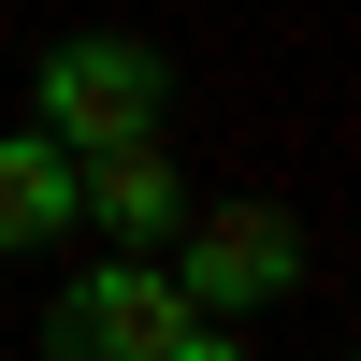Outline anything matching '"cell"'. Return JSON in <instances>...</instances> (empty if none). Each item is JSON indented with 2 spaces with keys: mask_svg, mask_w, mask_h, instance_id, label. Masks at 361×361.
Wrapping results in <instances>:
<instances>
[{
  "mask_svg": "<svg viewBox=\"0 0 361 361\" xmlns=\"http://www.w3.org/2000/svg\"><path fill=\"white\" fill-rule=\"evenodd\" d=\"M29 130L44 145H130V130H173V58L159 29H58L29 58Z\"/></svg>",
  "mask_w": 361,
  "mask_h": 361,
  "instance_id": "obj_1",
  "label": "cell"
},
{
  "mask_svg": "<svg viewBox=\"0 0 361 361\" xmlns=\"http://www.w3.org/2000/svg\"><path fill=\"white\" fill-rule=\"evenodd\" d=\"M173 289H188V318H260L304 289V231L275 217V202H188L173 217Z\"/></svg>",
  "mask_w": 361,
  "mask_h": 361,
  "instance_id": "obj_2",
  "label": "cell"
},
{
  "mask_svg": "<svg viewBox=\"0 0 361 361\" xmlns=\"http://www.w3.org/2000/svg\"><path fill=\"white\" fill-rule=\"evenodd\" d=\"M173 333H188V289H173L159 246L87 260V275H58V304H44V361H159Z\"/></svg>",
  "mask_w": 361,
  "mask_h": 361,
  "instance_id": "obj_3",
  "label": "cell"
},
{
  "mask_svg": "<svg viewBox=\"0 0 361 361\" xmlns=\"http://www.w3.org/2000/svg\"><path fill=\"white\" fill-rule=\"evenodd\" d=\"M173 217H188V173H173L159 130L73 159V231H102V246H173Z\"/></svg>",
  "mask_w": 361,
  "mask_h": 361,
  "instance_id": "obj_4",
  "label": "cell"
},
{
  "mask_svg": "<svg viewBox=\"0 0 361 361\" xmlns=\"http://www.w3.org/2000/svg\"><path fill=\"white\" fill-rule=\"evenodd\" d=\"M44 246H73V145L0 130V260H44Z\"/></svg>",
  "mask_w": 361,
  "mask_h": 361,
  "instance_id": "obj_5",
  "label": "cell"
},
{
  "mask_svg": "<svg viewBox=\"0 0 361 361\" xmlns=\"http://www.w3.org/2000/svg\"><path fill=\"white\" fill-rule=\"evenodd\" d=\"M159 361H260V347H246V318H188V333H173Z\"/></svg>",
  "mask_w": 361,
  "mask_h": 361,
  "instance_id": "obj_6",
  "label": "cell"
}]
</instances>
